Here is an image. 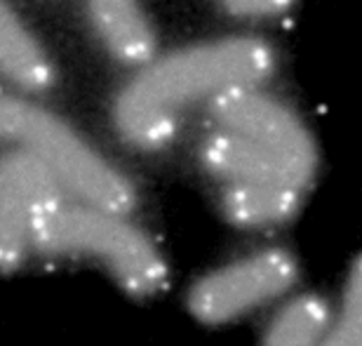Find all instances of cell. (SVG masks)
Listing matches in <instances>:
<instances>
[{
  "label": "cell",
  "instance_id": "cell-8",
  "mask_svg": "<svg viewBox=\"0 0 362 346\" xmlns=\"http://www.w3.org/2000/svg\"><path fill=\"white\" fill-rule=\"evenodd\" d=\"M88 19L113 59L127 67L153 62L156 33L139 0H88Z\"/></svg>",
  "mask_w": 362,
  "mask_h": 346
},
{
  "label": "cell",
  "instance_id": "cell-10",
  "mask_svg": "<svg viewBox=\"0 0 362 346\" xmlns=\"http://www.w3.org/2000/svg\"><path fill=\"white\" fill-rule=\"evenodd\" d=\"M301 191L292 184H223L221 207L238 226H278L299 210Z\"/></svg>",
  "mask_w": 362,
  "mask_h": 346
},
{
  "label": "cell",
  "instance_id": "cell-4",
  "mask_svg": "<svg viewBox=\"0 0 362 346\" xmlns=\"http://www.w3.org/2000/svg\"><path fill=\"white\" fill-rule=\"evenodd\" d=\"M296 278V262L285 250L269 248L207 273L193 285L188 306L202 323H228L282 297Z\"/></svg>",
  "mask_w": 362,
  "mask_h": 346
},
{
  "label": "cell",
  "instance_id": "cell-7",
  "mask_svg": "<svg viewBox=\"0 0 362 346\" xmlns=\"http://www.w3.org/2000/svg\"><path fill=\"white\" fill-rule=\"evenodd\" d=\"M200 163L221 184H292L303 189L299 179L278 156L230 129L216 127L200 144Z\"/></svg>",
  "mask_w": 362,
  "mask_h": 346
},
{
  "label": "cell",
  "instance_id": "cell-11",
  "mask_svg": "<svg viewBox=\"0 0 362 346\" xmlns=\"http://www.w3.org/2000/svg\"><path fill=\"white\" fill-rule=\"evenodd\" d=\"M332 308L325 299L315 294H301L275 313L269 330H266V344L282 346H303L327 340L332 330Z\"/></svg>",
  "mask_w": 362,
  "mask_h": 346
},
{
  "label": "cell",
  "instance_id": "cell-2",
  "mask_svg": "<svg viewBox=\"0 0 362 346\" xmlns=\"http://www.w3.org/2000/svg\"><path fill=\"white\" fill-rule=\"evenodd\" d=\"M33 248L45 255L97 259L134 297L160 292L168 280L163 255L125 221V214L78 198L62 196L42 207L33 226Z\"/></svg>",
  "mask_w": 362,
  "mask_h": 346
},
{
  "label": "cell",
  "instance_id": "cell-3",
  "mask_svg": "<svg viewBox=\"0 0 362 346\" xmlns=\"http://www.w3.org/2000/svg\"><path fill=\"white\" fill-rule=\"evenodd\" d=\"M0 144L38 156L74 198L122 214L132 210L134 186L54 113L0 95Z\"/></svg>",
  "mask_w": 362,
  "mask_h": 346
},
{
  "label": "cell",
  "instance_id": "cell-9",
  "mask_svg": "<svg viewBox=\"0 0 362 346\" xmlns=\"http://www.w3.org/2000/svg\"><path fill=\"white\" fill-rule=\"evenodd\" d=\"M0 76L28 92H42L54 83L49 54L7 0H0Z\"/></svg>",
  "mask_w": 362,
  "mask_h": 346
},
{
  "label": "cell",
  "instance_id": "cell-6",
  "mask_svg": "<svg viewBox=\"0 0 362 346\" xmlns=\"http://www.w3.org/2000/svg\"><path fill=\"white\" fill-rule=\"evenodd\" d=\"M62 196L64 184L38 156L21 149L0 156V273L24 262L40 210Z\"/></svg>",
  "mask_w": 362,
  "mask_h": 346
},
{
  "label": "cell",
  "instance_id": "cell-12",
  "mask_svg": "<svg viewBox=\"0 0 362 346\" xmlns=\"http://www.w3.org/2000/svg\"><path fill=\"white\" fill-rule=\"evenodd\" d=\"M325 342L344 346L362 344V257L353 264L349 283H346L341 311L332 323V330Z\"/></svg>",
  "mask_w": 362,
  "mask_h": 346
},
{
  "label": "cell",
  "instance_id": "cell-1",
  "mask_svg": "<svg viewBox=\"0 0 362 346\" xmlns=\"http://www.w3.org/2000/svg\"><path fill=\"white\" fill-rule=\"evenodd\" d=\"M275 54L259 38H223L193 45L151 62L120 92L115 125L136 149H160L177 132L179 113L200 99L245 85H259L273 74Z\"/></svg>",
  "mask_w": 362,
  "mask_h": 346
},
{
  "label": "cell",
  "instance_id": "cell-13",
  "mask_svg": "<svg viewBox=\"0 0 362 346\" xmlns=\"http://www.w3.org/2000/svg\"><path fill=\"white\" fill-rule=\"evenodd\" d=\"M230 12L245 17H275L292 5V0H221Z\"/></svg>",
  "mask_w": 362,
  "mask_h": 346
},
{
  "label": "cell",
  "instance_id": "cell-5",
  "mask_svg": "<svg viewBox=\"0 0 362 346\" xmlns=\"http://www.w3.org/2000/svg\"><path fill=\"white\" fill-rule=\"evenodd\" d=\"M209 113L219 127L247 137L278 156L306 184L313 177L315 151L308 129L287 106L264 95L259 85L221 92L209 99Z\"/></svg>",
  "mask_w": 362,
  "mask_h": 346
}]
</instances>
